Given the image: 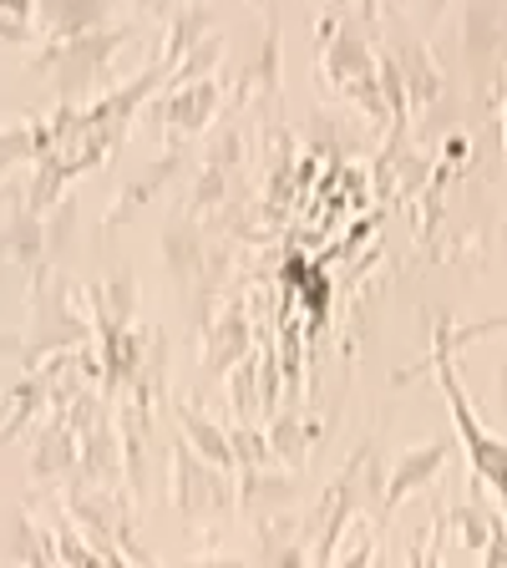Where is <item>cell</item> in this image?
I'll list each match as a JSON object with an SVG mask.
<instances>
[{
    "label": "cell",
    "instance_id": "cell-1",
    "mask_svg": "<svg viewBox=\"0 0 507 568\" xmlns=\"http://www.w3.org/2000/svg\"><path fill=\"white\" fill-rule=\"evenodd\" d=\"M442 381H447V402H452V412H457V426H462V437H467V452H473V467L487 477V483H497L507 493V447H503V442H493L483 426L473 422V412H467V396H462V386L452 381L447 361H442Z\"/></svg>",
    "mask_w": 507,
    "mask_h": 568
},
{
    "label": "cell",
    "instance_id": "cell-2",
    "mask_svg": "<svg viewBox=\"0 0 507 568\" xmlns=\"http://www.w3.org/2000/svg\"><path fill=\"white\" fill-rule=\"evenodd\" d=\"M107 11H112V0H36L41 26H47L51 36H61V41L97 31V26L107 21Z\"/></svg>",
    "mask_w": 507,
    "mask_h": 568
},
{
    "label": "cell",
    "instance_id": "cell-3",
    "mask_svg": "<svg viewBox=\"0 0 507 568\" xmlns=\"http://www.w3.org/2000/svg\"><path fill=\"white\" fill-rule=\"evenodd\" d=\"M178 422H183V442H189V447L199 452V457L219 462V467H224V462L234 457V447H229V437H224V432H219V426H209V422H203V416L193 412V406H183V412H178Z\"/></svg>",
    "mask_w": 507,
    "mask_h": 568
},
{
    "label": "cell",
    "instance_id": "cell-4",
    "mask_svg": "<svg viewBox=\"0 0 507 568\" xmlns=\"http://www.w3.org/2000/svg\"><path fill=\"white\" fill-rule=\"evenodd\" d=\"M437 462H442V447H432L422 462H416V457H406L402 467H396V477H391V503H402V493H412L416 483H426V477L437 473Z\"/></svg>",
    "mask_w": 507,
    "mask_h": 568
},
{
    "label": "cell",
    "instance_id": "cell-5",
    "mask_svg": "<svg viewBox=\"0 0 507 568\" xmlns=\"http://www.w3.org/2000/svg\"><path fill=\"white\" fill-rule=\"evenodd\" d=\"M209 106H213V87L203 82V87H193L189 97H173V102H168V112H173V118L183 122V128H199Z\"/></svg>",
    "mask_w": 507,
    "mask_h": 568
},
{
    "label": "cell",
    "instance_id": "cell-6",
    "mask_svg": "<svg viewBox=\"0 0 507 568\" xmlns=\"http://www.w3.org/2000/svg\"><path fill=\"white\" fill-rule=\"evenodd\" d=\"M138 6H153V0H138Z\"/></svg>",
    "mask_w": 507,
    "mask_h": 568
}]
</instances>
